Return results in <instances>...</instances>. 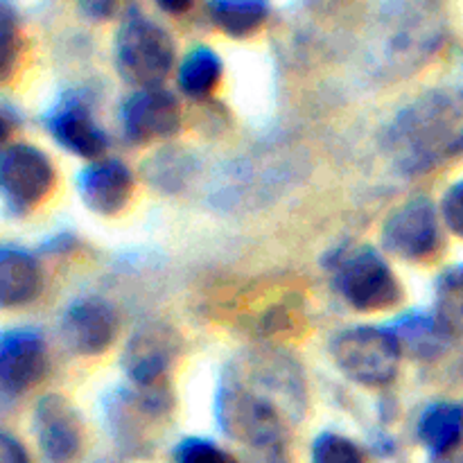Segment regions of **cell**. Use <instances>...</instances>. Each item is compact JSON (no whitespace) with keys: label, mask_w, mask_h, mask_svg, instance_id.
<instances>
[{"label":"cell","mask_w":463,"mask_h":463,"mask_svg":"<svg viewBox=\"0 0 463 463\" xmlns=\"http://www.w3.org/2000/svg\"><path fill=\"white\" fill-rule=\"evenodd\" d=\"M298 378L274 360L235 364L222 378L215 396V419L229 437L258 448H276L285 434Z\"/></svg>","instance_id":"cell-1"},{"label":"cell","mask_w":463,"mask_h":463,"mask_svg":"<svg viewBox=\"0 0 463 463\" xmlns=\"http://www.w3.org/2000/svg\"><path fill=\"white\" fill-rule=\"evenodd\" d=\"M392 149L402 167L425 172L463 152V93H432L396 118Z\"/></svg>","instance_id":"cell-2"},{"label":"cell","mask_w":463,"mask_h":463,"mask_svg":"<svg viewBox=\"0 0 463 463\" xmlns=\"http://www.w3.org/2000/svg\"><path fill=\"white\" fill-rule=\"evenodd\" d=\"M113 54L122 80L138 89H156L175 68L176 48L161 23L131 5L118 23Z\"/></svg>","instance_id":"cell-3"},{"label":"cell","mask_w":463,"mask_h":463,"mask_svg":"<svg viewBox=\"0 0 463 463\" xmlns=\"http://www.w3.org/2000/svg\"><path fill=\"white\" fill-rule=\"evenodd\" d=\"M333 288L353 310L383 312L402 301V283L387 258L371 244L344 249L333 258Z\"/></svg>","instance_id":"cell-4"},{"label":"cell","mask_w":463,"mask_h":463,"mask_svg":"<svg viewBox=\"0 0 463 463\" xmlns=\"http://www.w3.org/2000/svg\"><path fill=\"white\" fill-rule=\"evenodd\" d=\"M335 366L362 387H384L398 375L402 348L389 326H353L330 344Z\"/></svg>","instance_id":"cell-5"},{"label":"cell","mask_w":463,"mask_h":463,"mask_svg":"<svg viewBox=\"0 0 463 463\" xmlns=\"http://www.w3.org/2000/svg\"><path fill=\"white\" fill-rule=\"evenodd\" d=\"M54 181L57 172L43 149L25 140L5 145L0 156V188L9 211L16 215L34 211L52 193Z\"/></svg>","instance_id":"cell-6"},{"label":"cell","mask_w":463,"mask_h":463,"mask_svg":"<svg viewBox=\"0 0 463 463\" xmlns=\"http://www.w3.org/2000/svg\"><path fill=\"white\" fill-rule=\"evenodd\" d=\"M380 242L387 253L405 262L430 260L441 247V217L425 194L407 199L384 220Z\"/></svg>","instance_id":"cell-7"},{"label":"cell","mask_w":463,"mask_h":463,"mask_svg":"<svg viewBox=\"0 0 463 463\" xmlns=\"http://www.w3.org/2000/svg\"><path fill=\"white\" fill-rule=\"evenodd\" d=\"M120 129L129 143L149 145L167 140L181 129V104L172 90L136 89L120 104Z\"/></svg>","instance_id":"cell-8"},{"label":"cell","mask_w":463,"mask_h":463,"mask_svg":"<svg viewBox=\"0 0 463 463\" xmlns=\"http://www.w3.org/2000/svg\"><path fill=\"white\" fill-rule=\"evenodd\" d=\"M48 344L41 330L18 326L0 337V387L5 396H23L48 373Z\"/></svg>","instance_id":"cell-9"},{"label":"cell","mask_w":463,"mask_h":463,"mask_svg":"<svg viewBox=\"0 0 463 463\" xmlns=\"http://www.w3.org/2000/svg\"><path fill=\"white\" fill-rule=\"evenodd\" d=\"M45 131L68 154L98 161L109 147L107 131L95 120L89 104L75 93H68L45 116Z\"/></svg>","instance_id":"cell-10"},{"label":"cell","mask_w":463,"mask_h":463,"mask_svg":"<svg viewBox=\"0 0 463 463\" xmlns=\"http://www.w3.org/2000/svg\"><path fill=\"white\" fill-rule=\"evenodd\" d=\"M116 307L99 297L72 301L61 317V337L75 355L99 357L113 346L118 337Z\"/></svg>","instance_id":"cell-11"},{"label":"cell","mask_w":463,"mask_h":463,"mask_svg":"<svg viewBox=\"0 0 463 463\" xmlns=\"http://www.w3.org/2000/svg\"><path fill=\"white\" fill-rule=\"evenodd\" d=\"M36 441L41 452L54 463H68L75 459L84 441V428L75 407L59 393H48L34 405Z\"/></svg>","instance_id":"cell-12"},{"label":"cell","mask_w":463,"mask_h":463,"mask_svg":"<svg viewBox=\"0 0 463 463\" xmlns=\"http://www.w3.org/2000/svg\"><path fill=\"white\" fill-rule=\"evenodd\" d=\"M134 172L120 158H98L77 175V194L90 213L113 217L122 213L134 194Z\"/></svg>","instance_id":"cell-13"},{"label":"cell","mask_w":463,"mask_h":463,"mask_svg":"<svg viewBox=\"0 0 463 463\" xmlns=\"http://www.w3.org/2000/svg\"><path fill=\"white\" fill-rule=\"evenodd\" d=\"M179 342L172 330L152 326L143 328L129 339L125 348V371L131 383L140 389H152L165 384L167 371L175 364Z\"/></svg>","instance_id":"cell-14"},{"label":"cell","mask_w":463,"mask_h":463,"mask_svg":"<svg viewBox=\"0 0 463 463\" xmlns=\"http://www.w3.org/2000/svg\"><path fill=\"white\" fill-rule=\"evenodd\" d=\"M43 289V269L36 256L21 247L0 249V303L3 307L27 306Z\"/></svg>","instance_id":"cell-15"},{"label":"cell","mask_w":463,"mask_h":463,"mask_svg":"<svg viewBox=\"0 0 463 463\" xmlns=\"http://www.w3.org/2000/svg\"><path fill=\"white\" fill-rule=\"evenodd\" d=\"M389 328L396 335L402 355L416 357V360H437L450 348L455 339L439 324L434 312L428 315L425 310L402 312Z\"/></svg>","instance_id":"cell-16"},{"label":"cell","mask_w":463,"mask_h":463,"mask_svg":"<svg viewBox=\"0 0 463 463\" xmlns=\"http://www.w3.org/2000/svg\"><path fill=\"white\" fill-rule=\"evenodd\" d=\"M416 434L430 455L437 459L452 455L459 450L463 441V407L446 401L432 402L420 414Z\"/></svg>","instance_id":"cell-17"},{"label":"cell","mask_w":463,"mask_h":463,"mask_svg":"<svg viewBox=\"0 0 463 463\" xmlns=\"http://www.w3.org/2000/svg\"><path fill=\"white\" fill-rule=\"evenodd\" d=\"M224 61L211 45H194L176 66V86L190 99H203L220 86Z\"/></svg>","instance_id":"cell-18"},{"label":"cell","mask_w":463,"mask_h":463,"mask_svg":"<svg viewBox=\"0 0 463 463\" xmlns=\"http://www.w3.org/2000/svg\"><path fill=\"white\" fill-rule=\"evenodd\" d=\"M208 16L231 39H247L265 25V21L269 18V7L258 0H249V3L217 0V3L208 5Z\"/></svg>","instance_id":"cell-19"},{"label":"cell","mask_w":463,"mask_h":463,"mask_svg":"<svg viewBox=\"0 0 463 463\" xmlns=\"http://www.w3.org/2000/svg\"><path fill=\"white\" fill-rule=\"evenodd\" d=\"M434 317L452 337H463V265L448 267L437 276Z\"/></svg>","instance_id":"cell-20"},{"label":"cell","mask_w":463,"mask_h":463,"mask_svg":"<svg viewBox=\"0 0 463 463\" xmlns=\"http://www.w3.org/2000/svg\"><path fill=\"white\" fill-rule=\"evenodd\" d=\"M312 463H366V457L351 439L324 432L312 443Z\"/></svg>","instance_id":"cell-21"},{"label":"cell","mask_w":463,"mask_h":463,"mask_svg":"<svg viewBox=\"0 0 463 463\" xmlns=\"http://www.w3.org/2000/svg\"><path fill=\"white\" fill-rule=\"evenodd\" d=\"M175 463H238L233 455L208 439L190 437L175 448Z\"/></svg>","instance_id":"cell-22"},{"label":"cell","mask_w":463,"mask_h":463,"mask_svg":"<svg viewBox=\"0 0 463 463\" xmlns=\"http://www.w3.org/2000/svg\"><path fill=\"white\" fill-rule=\"evenodd\" d=\"M18 23L14 9L7 3H0V61H3V77L7 80L14 71V61L18 57Z\"/></svg>","instance_id":"cell-23"},{"label":"cell","mask_w":463,"mask_h":463,"mask_svg":"<svg viewBox=\"0 0 463 463\" xmlns=\"http://www.w3.org/2000/svg\"><path fill=\"white\" fill-rule=\"evenodd\" d=\"M441 220L452 235L463 240V179L452 184L443 193Z\"/></svg>","instance_id":"cell-24"},{"label":"cell","mask_w":463,"mask_h":463,"mask_svg":"<svg viewBox=\"0 0 463 463\" xmlns=\"http://www.w3.org/2000/svg\"><path fill=\"white\" fill-rule=\"evenodd\" d=\"M0 450H3V463H30L25 446L16 437H12V432H3Z\"/></svg>","instance_id":"cell-25"},{"label":"cell","mask_w":463,"mask_h":463,"mask_svg":"<svg viewBox=\"0 0 463 463\" xmlns=\"http://www.w3.org/2000/svg\"><path fill=\"white\" fill-rule=\"evenodd\" d=\"M84 9L89 14H95L98 18H107L109 14L113 12V5L111 3H90V5H84Z\"/></svg>","instance_id":"cell-26"},{"label":"cell","mask_w":463,"mask_h":463,"mask_svg":"<svg viewBox=\"0 0 463 463\" xmlns=\"http://www.w3.org/2000/svg\"><path fill=\"white\" fill-rule=\"evenodd\" d=\"M439 463H463V450H457L452 452V455L443 457V459H439Z\"/></svg>","instance_id":"cell-27"},{"label":"cell","mask_w":463,"mask_h":463,"mask_svg":"<svg viewBox=\"0 0 463 463\" xmlns=\"http://www.w3.org/2000/svg\"><path fill=\"white\" fill-rule=\"evenodd\" d=\"M190 5L188 3H176V5H170V3H163L161 9H170V12H184V9H188Z\"/></svg>","instance_id":"cell-28"}]
</instances>
